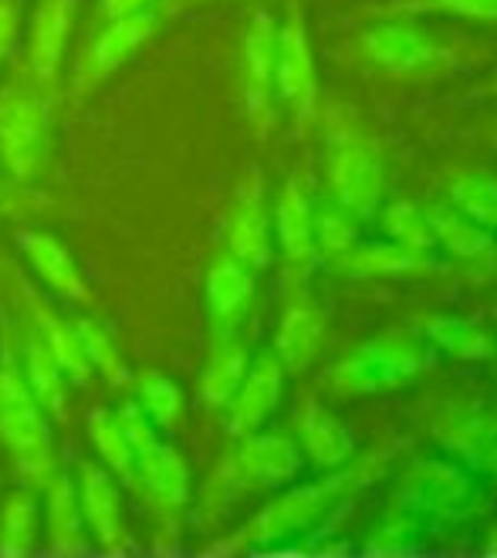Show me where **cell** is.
I'll return each instance as SVG.
<instances>
[{
  "label": "cell",
  "mask_w": 497,
  "mask_h": 558,
  "mask_svg": "<svg viewBox=\"0 0 497 558\" xmlns=\"http://www.w3.org/2000/svg\"><path fill=\"white\" fill-rule=\"evenodd\" d=\"M4 196H8V190H4V186H0V207H4Z\"/></svg>",
  "instance_id": "obj_41"
},
{
  "label": "cell",
  "mask_w": 497,
  "mask_h": 558,
  "mask_svg": "<svg viewBox=\"0 0 497 558\" xmlns=\"http://www.w3.org/2000/svg\"><path fill=\"white\" fill-rule=\"evenodd\" d=\"M487 484L457 464L453 457H423L392 495L389 521L383 524L376 548H416L457 524H471L487 514Z\"/></svg>",
  "instance_id": "obj_1"
},
{
  "label": "cell",
  "mask_w": 497,
  "mask_h": 558,
  "mask_svg": "<svg viewBox=\"0 0 497 558\" xmlns=\"http://www.w3.org/2000/svg\"><path fill=\"white\" fill-rule=\"evenodd\" d=\"M132 487L143 495L146 508L162 529H180V518L190 508L193 474L186 457L170 440L156 437L146 450L136 453V481H132Z\"/></svg>",
  "instance_id": "obj_9"
},
{
  "label": "cell",
  "mask_w": 497,
  "mask_h": 558,
  "mask_svg": "<svg viewBox=\"0 0 497 558\" xmlns=\"http://www.w3.org/2000/svg\"><path fill=\"white\" fill-rule=\"evenodd\" d=\"M359 220L342 210L339 204H322L315 207V244H318V257H331L339 260L362 234H359Z\"/></svg>",
  "instance_id": "obj_35"
},
{
  "label": "cell",
  "mask_w": 497,
  "mask_h": 558,
  "mask_svg": "<svg viewBox=\"0 0 497 558\" xmlns=\"http://www.w3.org/2000/svg\"><path fill=\"white\" fill-rule=\"evenodd\" d=\"M41 545V498L38 487H21L0 508V551L24 555Z\"/></svg>",
  "instance_id": "obj_30"
},
{
  "label": "cell",
  "mask_w": 497,
  "mask_h": 558,
  "mask_svg": "<svg viewBox=\"0 0 497 558\" xmlns=\"http://www.w3.org/2000/svg\"><path fill=\"white\" fill-rule=\"evenodd\" d=\"M275 98L291 112L298 125H305L315 98H318V75H315V58L312 41L302 14L291 11L284 24H278V41H275Z\"/></svg>",
  "instance_id": "obj_10"
},
{
  "label": "cell",
  "mask_w": 497,
  "mask_h": 558,
  "mask_svg": "<svg viewBox=\"0 0 497 558\" xmlns=\"http://www.w3.org/2000/svg\"><path fill=\"white\" fill-rule=\"evenodd\" d=\"M325 336V312L318 302L312 299H294L278 328H275V355L281 359V366L288 369V376H298L312 366V359L318 355Z\"/></svg>",
  "instance_id": "obj_23"
},
{
  "label": "cell",
  "mask_w": 497,
  "mask_h": 558,
  "mask_svg": "<svg viewBox=\"0 0 497 558\" xmlns=\"http://www.w3.org/2000/svg\"><path fill=\"white\" fill-rule=\"evenodd\" d=\"M429 8H440L460 17H477V21H497V0H426Z\"/></svg>",
  "instance_id": "obj_39"
},
{
  "label": "cell",
  "mask_w": 497,
  "mask_h": 558,
  "mask_svg": "<svg viewBox=\"0 0 497 558\" xmlns=\"http://www.w3.org/2000/svg\"><path fill=\"white\" fill-rule=\"evenodd\" d=\"M136 379V403L146 410V416L156 423V430H173L180 423L183 410H186V397L177 379H170L166 373H156V369H146Z\"/></svg>",
  "instance_id": "obj_33"
},
{
  "label": "cell",
  "mask_w": 497,
  "mask_h": 558,
  "mask_svg": "<svg viewBox=\"0 0 497 558\" xmlns=\"http://www.w3.org/2000/svg\"><path fill=\"white\" fill-rule=\"evenodd\" d=\"M271 227H275V241L281 247V254L288 257V265L305 271L318 260V244H315V204L308 190L298 183V180H288L281 196H278V207H275V217H271Z\"/></svg>",
  "instance_id": "obj_21"
},
{
  "label": "cell",
  "mask_w": 497,
  "mask_h": 558,
  "mask_svg": "<svg viewBox=\"0 0 497 558\" xmlns=\"http://www.w3.org/2000/svg\"><path fill=\"white\" fill-rule=\"evenodd\" d=\"M355 487V474L342 471L328 474L322 481H308V484H288L281 487V495L264 505L238 535L241 548H254V551H278V548H294L305 538H312L318 529L331 521L346 498Z\"/></svg>",
  "instance_id": "obj_2"
},
{
  "label": "cell",
  "mask_w": 497,
  "mask_h": 558,
  "mask_svg": "<svg viewBox=\"0 0 497 558\" xmlns=\"http://www.w3.org/2000/svg\"><path fill=\"white\" fill-rule=\"evenodd\" d=\"M38 490H41V545L58 555L88 551L92 538L78 508L72 474L64 468H54V474Z\"/></svg>",
  "instance_id": "obj_19"
},
{
  "label": "cell",
  "mask_w": 497,
  "mask_h": 558,
  "mask_svg": "<svg viewBox=\"0 0 497 558\" xmlns=\"http://www.w3.org/2000/svg\"><path fill=\"white\" fill-rule=\"evenodd\" d=\"M72 481H75L78 508H82L92 545L102 548V551L125 548L129 545V521H125L122 484L98 461H78Z\"/></svg>",
  "instance_id": "obj_11"
},
{
  "label": "cell",
  "mask_w": 497,
  "mask_h": 558,
  "mask_svg": "<svg viewBox=\"0 0 497 558\" xmlns=\"http://www.w3.org/2000/svg\"><path fill=\"white\" fill-rule=\"evenodd\" d=\"M437 363V352L423 339V332L392 328L369 342L352 349L342 363L325 373V386L336 397H383L413 386Z\"/></svg>",
  "instance_id": "obj_3"
},
{
  "label": "cell",
  "mask_w": 497,
  "mask_h": 558,
  "mask_svg": "<svg viewBox=\"0 0 497 558\" xmlns=\"http://www.w3.org/2000/svg\"><path fill=\"white\" fill-rule=\"evenodd\" d=\"M437 257L416 254L403 244H396L389 238H376V241H355L336 265L349 275V278H396V275H413L434 265Z\"/></svg>",
  "instance_id": "obj_27"
},
{
  "label": "cell",
  "mask_w": 497,
  "mask_h": 558,
  "mask_svg": "<svg viewBox=\"0 0 497 558\" xmlns=\"http://www.w3.org/2000/svg\"><path fill=\"white\" fill-rule=\"evenodd\" d=\"M426 220H429V231H434L440 254H450L460 260H477V257H490L497 251V238L484 223H477L468 210H460L453 201L429 204Z\"/></svg>",
  "instance_id": "obj_25"
},
{
  "label": "cell",
  "mask_w": 497,
  "mask_h": 558,
  "mask_svg": "<svg viewBox=\"0 0 497 558\" xmlns=\"http://www.w3.org/2000/svg\"><path fill=\"white\" fill-rule=\"evenodd\" d=\"M21 38V0H0V64Z\"/></svg>",
  "instance_id": "obj_38"
},
{
  "label": "cell",
  "mask_w": 497,
  "mask_h": 558,
  "mask_svg": "<svg viewBox=\"0 0 497 558\" xmlns=\"http://www.w3.org/2000/svg\"><path fill=\"white\" fill-rule=\"evenodd\" d=\"M366 51L376 64H383L386 72L396 75L420 72L434 61V41L413 24H400V21L373 27L366 35Z\"/></svg>",
  "instance_id": "obj_28"
},
{
  "label": "cell",
  "mask_w": 497,
  "mask_h": 558,
  "mask_svg": "<svg viewBox=\"0 0 497 558\" xmlns=\"http://www.w3.org/2000/svg\"><path fill=\"white\" fill-rule=\"evenodd\" d=\"M450 201L468 210L497 238V177H463L450 186Z\"/></svg>",
  "instance_id": "obj_36"
},
{
  "label": "cell",
  "mask_w": 497,
  "mask_h": 558,
  "mask_svg": "<svg viewBox=\"0 0 497 558\" xmlns=\"http://www.w3.org/2000/svg\"><path fill=\"white\" fill-rule=\"evenodd\" d=\"M88 440L95 447L98 464H102L122 487H132V481H136V453H132L129 440L122 437L112 410L95 407L88 413Z\"/></svg>",
  "instance_id": "obj_32"
},
{
  "label": "cell",
  "mask_w": 497,
  "mask_h": 558,
  "mask_svg": "<svg viewBox=\"0 0 497 558\" xmlns=\"http://www.w3.org/2000/svg\"><path fill=\"white\" fill-rule=\"evenodd\" d=\"M298 437H302V453L322 471L349 468L352 453L359 447L352 426L342 423L318 400H305L302 413H298Z\"/></svg>",
  "instance_id": "obj_22"
},
{
  "label": "cell",
  "mask_w": 497,
  "mask_h": 558,
  "mask_svg": "<svg viewBox=\"0 0 497 558\" xmlns=\"http://www.w3.org/2000/svg\"><path fill=\"white\" fill-rule=\"evenodd\" d=\"M247 345L238 339V332H214L210 352L204 359V373H201V403L210 410H223L247 373Z\"/></svg>",
  "instance_id": "obj_26"
},
{
  "label": "cell",
  "mask_w": 497,
  "mask_h": 558,
  "mask_svg": "<svg viewBox=\"0 0 497 558\" xmlns=\"http://www.w3.org/2000/svg\"><path fill=\"white\" fill-rule=\"evenodd\" d=\"M0 444L11 453V464L27 487H41L54 474V437L51 416L24 383L17 352L0 349Z\"/></svg>",
  "instance_id": "obj_4"
},
{
  "label": "cell",
  "mask_w": 497,
  "mask_h": 558,
  "mask_svg": "<svg viewBox=\"0 0 497 558\" xmlns=\"http://www.w3.org/2000/svg\"><path fill=\"white\" fill-rule=\"evenodd\" d=\"M328 190L331 204L349 210L359 223L379 217L386 201V167L369 136L342 129L328 143Z\"/></svg>",
  "instance_id": "obj_6"
},
{
  "label": "cell",
  "mask_w": 497,
  "mask_h": 558,
  "mask_svg": "<svg viewBox=\"0 0 497 558\" xmlns=\"http://www.w3.org/2000/svg\"><path fill=\"white\" fill-rule=\"evenodd\" d=\"M275 41H278V24L268 11H257L241 38V61H238V78H241V98L244 112L264 133L275 112Z\"/></svg>",
  "instance_id": "obj_12"
},
{
  "label": "cell",
  "mask_w": 497,
  "mask_h": 558,
  "mask_svg": "<svg viewBox=\"0 0 497 558\" xmlns=\"http://www.w3.org/2000/svg\"><path fill=\"white\" fill-rule=\"evenodd\" d=\"M305 471V453L291 437L254 430L241 437L238 453L220 471L230 490H281L294 484Z\"/></svg>",
  "instance_id": "obj_8"
},
{
  "label": "cell",
  "mask_w": 497,
  "mask_h": 558,
  "mask_svg": "<svg viewBox=\"0 0 497 558\" xmlns=\"http://www.w3.org/2000/svg\"><path fill=\"white\" fill-rule=\"evenodd\" d=\"M17 366H21L24 383L31 386V392H35V400L45 407V413L51 420L64 423V416H69V389H72V383H69V376L61 373L51 349L35 332V325H27L24 336H21Z\"/></svg>",
  "instance_id": "obj_24"
},
{
  "label": "cell",
  "mask_w": 497,
  "mask_h": 558,
  "mask_svg": "<svg viewBox=\"0 0 497 558\" xmlns=\"http://www.w3.org/2000/svg\"><path fill=\"white\" fill-rule=\"evenodd\" d=\"M78 21V0H38L27 31V72L35 85H51L61 72L72 31Z\"/></svg>",
  "instance_id": "obj_16"
},
{
  "label": "cell",
  "mask_w": 497,
  "mask_h": 558,
  "mask_svg": "<svg viewBox=\"0 0 497 558\" xmlns=\"http://www.w3.org/2000/svg\"><path fill=\"white\" fill-rule=\"evenodd\" d=\"M227 254H234L238 260H244L251 271H268L271 268L275 227H271L268 207H264V183L257 177L241 183L238 201H234V207H230Z\"/></svg>",
  "instance_id": "obj_15"
},
{
  "label": "cell",
  "mask_w": 497,
  "mask_h": 558,
  "mask_svg": "<svg viewBox=\"0 0 497 558\" xmlns=\"http://www.w3.org/2000/svg\"><path fill=\"white\" fill-rule=\"evenodd\" d=\"M17 247L27 260V268L35 271V278L48 288L51 299H61L69 305H88L92 288L85 271L78 268L75 254L64 247L54 234L48 231H21Z\"/></svg>",
  "instance_id": "obj_18"
},
{
  "label": "cell",
  "mask_w": 497,
  "mask_h": 558,
  "mask_svg": "<svg viewBox=\"0 0 497 558\" xmlns=\"http://www.w3.org/2000/svg\"><path fill=\"white\" fill-rule=\"evenodd\" d=\"M423 339L434 345L437 355H450L457 363H490L497 355V339L484 325L453 318V315H434L423 322Z\"/></svg>",
  "instance_id": "obj_29"
},
{
  "label": "cell",
  "mask_w": 497,
  "mask_h": 558,
  "mask_svg": "<svg viewBox=\"0 0 497 558\" xmlns=\"http://www.w3.org/2000/svg\"><path fill=\"white\" fill-rule=\"evenodd\" d=\"M51 159V112L38 88L8 85L0 92V167L17 183L38 180Z\"/></svg>",
  "instance_id": "obj_5"
},
{
  "label": "cell",
  "mask_w": 497,
  "mask_h": 558,
  "mask_svg": "<svg viewBox=\"0 0 497 558\" xmlns=\"http://www.w3.org/2000/svg\"><path fill=\"white\" fill-rule=\"evenodd\" d=\"M257 271H251L234 254H220L204 281V302L214 332H238L254 305Z\"/></svg>",
  "instance_id": "obj_20"
},
{
  "label": "cell",
  "mask_w": 497,
  "mask_h": 558,
  "mask_svg": "<svg viewBox=\"0 0 497 558\" xmlns=\"http://www.w3.org/2000/svg\"><path fill=\"white\" fill-rule=\"evenodd\" d=\"M159 27V8H143V11H132L112 21H102L98 35L88 41V48L82 51L78 64H75V95H88L92 88H98L102 82H109L122 64L143 51Z\"/></svg>",
  "instance_id": "obj_7"
},
{
  "label": "cell",
  "mask_w": 497,
  "mask_h": 558,
  "mask_svg": "<svg viewBox=\"0 0 497 558\" xmlns=\"http://www.w3.org/2000/svg\"><path fill=\"white\" fill-rule=\"evenodd\" d=\"M75 328L82 336V349H85V359L95 376H102V383L109 389H125L132 383V366L129 359L122 355L116 336L102 322H95L92 315H78L75 318Z\"/></svg>",
  "instance_id": "obj_31"
},
{
  "label": "cell",
  "mask_w": 497,
  "mask_h": 558,
  "mask_svg": "<svg viewBox=\"0 0 497 558\" xmlns=\"http://www.w3.org/2000/svg\"><path fill=\"white\" fill-rule=\"evenodd\" d=\"M379 223H383V234L396 244H403L416 254H426V257H437L440 247L434 241V231H429V220H426V210H420L416 204L410 201H392V204H383L379 210Z\"/></svg>",
  "instance_id": "obj_34"
},
{
  "label": "cell",
  "mask_w": 497,
  "mask_h": 558,
  "mask_svg": "<svg viewBox=\"0 0 497 558\" xmlns=\"http://www.w3.org/2000/svg\"><path fill=\"white\" fill-rule=\"evenodd\" d=\"M143 8H156V0H98V4H95V17L98 21H112V17L143 11Z\"/></svg>",
  "instance_id": "obj_40"
},
{
  "label": "cell",
  "mask_w": 497,
  "mask_h": 558,
  "mask_svg": "<svg viewBox=\"0 0 497 558\" xmlns=\"http://www.w3.org/2000/svg\"><path fill=\"white\" fill-rule=\"evenodd\" d=\"M112 413H116V420H119V430H122V437L129 440L132 453L146 450V447L159 437L156 423L146 416V410L136 403V397H132V400H122L119 410H112Z\"/></svg>",
  "instance_id": "obj_37"
},
{
  "label": "cell",
  "mask_w": 497,
  "mask_h": 558,
  "mask_svg": "<svg viewBox=\"0 0 497 558\" xmlns=\"http://www.w3.org/2000/svg\"><path fill=\"white\" fill-rule=\"evenodd\" d=\"M17 288H21V302H24V308L31 315V325H35V332L41 336V342L58 359L61 373L69 376L72 386L88 389L95 373H92L88 359H85V349H82V336H78V328H75V318L61 315L54 308V302L45 299L38 288H31L24 278H17Z\"/></svg>",
  "instance_id": "obj_17"
},
{
  "label": "cell",
  "mask_w": 497,
  "mask_h": 558,
  "mask_svg": "<svg viewBox=\"0 0 497 558\" xmlns=\"http://www.w3.org/2000/svg\"><path fill=\"white\" fill-rule=\"evenodd\" d=\"M440 447L484 484H497V407L474 403L450 413L440 430Z\"/></svg>",
  "instance_id": "obj_14"
},
{
  "label": "cell",
  "mask_w": 497,
  "mask_h": 558,
  "mask_svg": "<svg viewBox=\"0 0 497 558\" xmlns=\"http://www.w3.org/2000/svg\"><path fill=\"white\" fill-rule=\"evenodd\" d=\"M284 383H288V369L281 366L275 349H264V352L251 355L247 373L234 392V400L223 407L227 430L234 437L264 430V423L275 416V410L284 400Z\"/></svg>",
  "instance_id": "obj_13"
}]
</instances>
